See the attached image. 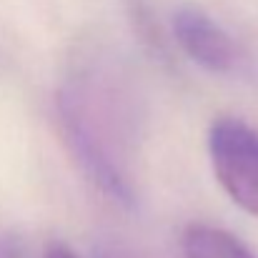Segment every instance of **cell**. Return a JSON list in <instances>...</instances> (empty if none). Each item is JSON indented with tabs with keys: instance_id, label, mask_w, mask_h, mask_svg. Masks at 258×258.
I'll return each instance as SVG.
<instances>
[{
	"instance_id": "2",
	"label": "cell",
	"mask_w": 258,
	"mask_h": 258,
	"mask_svg": "<svg viewBox=\"0 0 258 258\" xmlns=\"http://www.w3.org/2000/svg\"><path fill=\"white\" fill-rule=\"evenodd\" d=\"M208 156L228 198L258 218V131L238 118H218L208 131Z\"/></svg>"
},
{
	"instance_id": "5",
	"label": "cell",
	"mask_w": 258,
	"mask_h": 258,
	"mask_svg": "<svg viewBox=\"0 0 258 258\" xmlns=\"http://www.w3.org/2000/svg\"><path fill=\"white\" fill-rule=\"evenodd\" d=\"M95 258H141V256H136V253H131L128 248H120V246H115V243H105V246H100V248L95 251Z\"/></svg>"
},
{
	"instance_id": "7",
	"label": "cell",
	"mask_w": 258,
	"mask_h": 258,
	"mask_svg": "<svg viewBox=\"0 0 258 258\" xmlns=\"http://www.w3.org/2000/svg\"><path fill=\"white\" fill-rule=\"evenodd\" d=\"M45 258H78V256L63 243H50L48 251H45Z\"/></svg>"
},
{
	"instance_id": "3",
	"label": "cell",
	"mask_w": 258,
	"mask_h": 258,
	"mask_svg": "<svg viewBox=\"0 0 258 258\" xmlns=\"http://www.w3.org/2000/svg\"><path fill=\"white\" fill-rule=\"evenodd\" d=\"M173 35L183 53L211 73H233L241 63L236 40L198 8L173 13Z\"/></svg>"
},
{
	"instance_id": "1",
	"label": "cell",
	"mask_w": 258,
	"mask_h": 258,
	"mask_svg": "<svg viewBox=\"0 0 258 258\" xmlns=\"http://www.w3.org/2000/svg\"><path fill=\"white\" fill-rule=\"evenodd\" d=\"M60 118L90 180L113 201L133 206L138 108L123 78L108 66L76 71L60 90Z\"/></svg>"
},
{
	"instance_id": "6",
	"label": "cell",
	"mask_w": 258,
	"mask_h": 258,
	"mask_svg": "<svg viewBox=\"0 0 258 258\" xmlns=\"http://www.w3.org/2000/svg\"><path fill=\"white\" fill-rule=\"evenodd\" d=\"M0 258H20V246L10 233H0Z\"/></svg>"
},
{
	"instance_id": "4",
	"label": "cell",
	"mask_w": 258,
	"mask_h": 258,
	"mask_svg": "<svg viewBox=\"0 0 258 258\" xmlns=\"http://www.w3.org/2000/svg\"><path fill=\"white\" fill-rule=\"evenodd\" d=\"M183 258H256L251 248L221 226L190 223L180 238Z\"/></svg>"
}]
</instances>
